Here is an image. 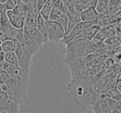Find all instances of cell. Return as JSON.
Segmentation results:
<instances>
[{
  "label": "cell",
  "instance_id": "cell-1",
  "mask_svg": "<svg viewBox=\"0 0 121 113\" xmlns=\"http://www.w3.org/2000/svg\"><path fill=\"white\" fill-rule=\"evenodd\" d=\"M95 83L94 78L87 76L84 73L78 78L71 79L68 85L67 88L74 102L83 111L91 110L96 103L98 97L92 88Z\"/></svg>",
  "mask_w": 121,
  "mask_h": 113
},
{
  "label": "cell",
  "instance_id": "cell-2",
  "mask_svg": "<svg viewBox=\"0 0 121 113\" xmlns=\"http://www.w3.org/2000/svg\"><path fill=\"white\" fill-rule=\"evenodd\" d=\"M1 90L8 95L10 101L19 106L27 99V89L16 78H10L5 84H1Z\"/></svg>",
  "mask_w": 121,
  "mask_h": 113
},
{
  "label": "cell",
  "instance_id": "cell-3",
  "mask_svg": "<svg viewBox=\"0 0 121 113\" xmlns=\"http://www.w3.org/2000/svg\"><path fill=\"white\" fill-rule=\"evenodd\" d=\"M89 40L84 38H76L71 41L67 44L64 53L65 54V58L63 60L65 65H68L69 63L78 57L86 55V48Z\"/></svg>",
  "mask_w": 121,
  "mask_h": 113
},
{
  "label": "cell",
  "instance_id": "cell-4",
  "mask_svg": "<svg viewBox=\"0 0 121 113\" xmlns=\"http://www.w3.org/2000/svg\"><path fill=\"white\" fill-rule=\"evenodd\" d=\"M46 32L49 41L59 43L61 39L65 35V29L57 22L46 20Z\"/></svg>",
  "mask_w": 121,
  "mask_h": 113
},
{
  "label": "cell",
  "instance_id": "cell-5",
  "mask_svg": "<svg viewBox=\"0 0 121 113\" xmlns=\"http://www.w3.org/2000/svg\"><path fill=\"white\" fill-rule=\"evenodd\" d=\"M14 52L16 53L17 58L18 65L30 73V65H31V59L33 55L30 54V53L26 49L21 42L18 41H17L16 49H15Z\"/></svg>",
  "mask_w": 121,
  "mask_h": 113
},
{
  "label": "cell",
  "instance_id": "cell-6",
  "mask_svg": "<svg viewBox=\"0 0 121 113\" xmlns=\"http://www.w3.org/2000/svg\"><path fill=\"white\" fill-rule=\"evenodd\" d=\"M95 24H96V19L92 20V21H86V22L81 21L79 23L77 24L69 33L65 34L59 42L64 44V45H67L71 41L76 39L86 28H87L88 27H91L92 25H95Z\"/></svg>",
  "mask_w": 121,
  "mask_h": 113
},
{
  "label": "cell",
  "instance_id": "cell-7",
  "mask_svg": "<svg viewBox=\"0 0 121 113\" xmlns=\"http://www.w3.org/2000/svg\"><path fill=\"white\" fill-rule=\"evenodd\" d=\"M7 71L8 72L11 78L19 80L26 89L28 88L29 83H30L29 72H27L23 68L20 67L19 65H16V64H10L7 68Z\"/></svg>",
  "mask_w": 121,
  "mask_h": 113
},
{
  "label": "cell",
  "instance_id": "cell-8",
  "mask_svg": "<svg viewBox=\"0 0 121 113\" xmlns=\"http://www.w3.org/2000/svg\"><path fill=\"white\" fill-rule=\"evenodd\" d=\"M67 66L70 70L71 79L80 77L82 74H83L85 73V71L86 69V65H85L84 56L78 57L76 59H74Z\"/></svg>",
  "mask_w": 121,
  "mask_h": 113
},
{
  "label": "cell",
  "instance_id": "cell-9",
  "mask_svg": "<svg viewBox=\"0 0 121 113\" xmlns=\"http://www.w3.org/2000/svg\"><path fill=\"white\" fill-rule=\"evenodd\" d=\"M49 20L60 23L66 31L68 23H69V18H68L67 13H66V12L64 10L52 8L50 11V13H49Z\"/></svg>",
  "mask_w": 121,
  "mask_h": 113
},
{
  "label": "cell",
  "instance_id": "cell-10",
  "mask_svg": "<svg viewBox=\"0 0 121 113\" xmlns=\"http://www.w3.org/2000/svg\"><path fill=\"white\" fill-rule=\"evenodd\" d=\"M21 43L22 44L23 46H24L32 55H34L35 54L38 53L39 50L41 49V48L40 47V45L36 43V41H35L34 39H32L31 37L26 35V34L23 35V38H22V40Z\"/></svg>",
  "mask_w": 121,
  "mask_h": 113
},
{
  "label": "cell",
  "instance_id": "cell-11",
  "mask_svg": "<svg viewBox=\"0 0 121 113\" xmlns=\"http://www.w3.org/2000/svg\"><path fill=\"white\" fill-rule=\"evenodd\" d=\"M23 32H24V34L30 36L32 39H34L36 41V43L40 45V48L42 47V45L44 44L43 36L40 33V31L37 29V27H27L26 25H24Z\"/></svg>",
  "mask_w": 121,
  "mask_h": 113
},
{
  "label": "cell",
  "instance_id": "cell-12",
  "mask_svg": "<svg viewBox=\"0 0 121 113\" xmlns=\"http://www.w3.org/2000/svg\"><path fill=\"white\" fill-rule=\"evenodd\" d=\"M66 13H67L68 18H69V23H68L67 28H66L65 31V34H67L72 30L77 24L79 23L82 20H81V17H80V13L75 9L72 10L70 12H68Z\"/></svg>",
  "mask_w": 121,
  "mask_h": 113
},
{
  "label": "cell",
  "instance_id": "cell-13",
  "mask_svg": "<svg viewBox=\"0 0 121 113\" xmlns=\"http://www.w3.org/2000/svg\"><path fill=\"white\" fill-rule=\"evenodd\" d=\"M6 13L8 21L13 27L17 29L23 28L25 25V21L22 17L18 16L17 14L13 13V11H6Z\"/></svg>",
  "mask_w": 121,
  "mask_h": 113
},
{
  "label": "cell",
  "instance_id": "cell-14",
  "mask_svg": "<svg viewBox=\"0 0 121 113\" xmlns=\"http://www.w3.org/2000/svg\"><path fill=\"white\" fill-rule=\"evenodd\" d=\"M99 13L95 8V7H91L87 9L82 11L80 13V17H81V20L82 22L86 21H92V20H96L99 16Z\"/></svg>",
  "mask_w": 121,
  "mask_h": 113
},
{
  "label": "cell",
  "instance_id": "cell-15",
  "mask_svg": "<svg viewBox=\"0 0 121 113\" xmlns=\"http://www.w3.org/2000/svg\"><path fill=\"white\" fill-rule=\"evenodd\" d=\"M99 28H100V26L97 25V24L92 25L91 27H88L77 38H84L86 39V40L91 41L93 39V37L95 36V35H96V32L98 31Z\"/></svg>",
  "mask_w": 121,
  "mask_h": 113
},
{
  "label": "cell",
  "instance_id": "cell-16",
  "mask_svg": "<svg viewBox=\"0 0 121 113\" xmlns=\"http://www.w3.org/2000/svg\"><path fill=\"white\" fill-rule=\"evenodd\" d=\"M36 27L39 31L40 32V33L43 36L44 39V44L48 43L49 40L47 37V32H46V20L39 13L38 17H37V25Z\"/></svg>",
  "mask_w": 121,
  "mask_h": 113
},
{
  "label": "cell",
  "instance_id": "cell-17",
  "mask_svg": "<svg viewBox=\"0 0 121 113\" xmlns=\"http://www.w3.org/2000/svg\"><path fill=\"white\" fill-rule=\"evenodd\" d=\"M102 54H104L102 51H96V52L91 53V54H86V56H84L86 68H89L92 67L95 61L96 60V59Z\"/></svg>",
  "mask_w": 121,
  "mask_h": 113
},
{
  "label": "cell",
  "instance_id": "cell-18",
  "mask_svg": "<svg viewBox=\"0 0 121 113\" xmlns=\"http://www.w3.org/2000/svg\"><path fill=\"white\" fill-rule=\"evenodd\" d=\"M39 13H34L31 12L26 11V14L25 17V25L30 27H36L37 25V17Z\"/></svg>",
  "mask_w": 121,
  "mask_h": 113
},
{
  "label": "cell",
  "instance_id": "cell-19",
  "mask_svg": "<svg viewBox=\"0 0 121 113\" xmlns=\"http://www.w3.org/2000/svg\"><path fill=\"white\" fill-rule=\"evenodd\" d=\"M96 0H82L77 7H75V10L81 13L82 11L87 9L91 7H96Z\"/></svg>",
  "mask_w": 121,
  "mask_h": 113
},
{
  "label": "cell",
  "instance_id": "cell-20",
  "mask_svg": "<svg viewBox=\"0 0 121 113\" xmlns=\"http://www.w3.org/2000/svg\"><path fill=\"white\" fill-rule=\"evenodd\" d=\"M17 41L10 39H7V40L2 41L1 46H2V50L6 52H10V51H14L16 49Z\"/></svg>",
  "mask_w": 121,
  "mask_h": 113
},
{
  "label": "cell",
  "instance_id": "cell-21",
  "mask_svg": "<svg viewBox=\"0 0 121 113\" xmlns=\"http://www.w3.org/2000/svg\"><path fill=\"white\" fill-rule=\"evenodd\" d=\"M107 37H108V36H107V32H106V30H105V27H100V28H99L98 31L96 32L95 36L93 37L92 41H98V42H103Z\"/></svg>",
  "mask_w": 121,
  "mask_h": 113
},
{
  "label": "cell",
  "instance_id": "cell-22",
  "mask_svg": "<svg viewBox=\"0 0 121 113\" xmlns=\"http://www.w3.org/2000/svg\"><path fill=\"white\" fill-rule=\"evenodd\" d=\"M51 9H52V4H51L50 0H47L45 4L43 5V7L41 8V9L40 10L39 13H40L45 20H48Z\"/></svg>",
  "mask_w": 121,
  "mask_h": 113
},
{
  "label": "cell",
  "instance_id": "cell-23",
  "mask_svg": "<svg viewBox=\"0 0 121 113\" xmlns=\"http://www.w3.org/2000/svg\"><path fill=\"white\" fill-rule=\"evenodd\" d=\"M109 1L110 0H96V4L95 8L99 14H102L106 11L109 5Z\"/></svg>",
  "mask_w": 121,
  "mask_h": 113
},
{
  "label": "cell",
  "instance_id": "cell-24",
  "mask_svg": "<svg viewBox=\"0 0 121 113\" xmlns=\"http://www.w3.org/2000/svg\"><path fill=\"white\" fill-rule=\"evenodd\" d=\"M12 11L17 14L18 16L22 17L23 19H25L26 14V8L25 3H17Z\"/></svg>",
  "mask_w": 121,
  "mask_h": 113
},
{
  "label": "cell",
  "instance_id": "cell-25",
  "mask_svg": "<svg viewBox=\"0 0 121 113\" xmlns=\"http://www.w3.org/2000/svg\"><path fill=\"white\" fill-rule=\"evenodd\" d=\"M4 60L6 62H8L9 64H16V65H18L17 58L16 53L14 51H10V52L5 53Z\"/></svg>",
  "mask_w": 121,
  "mask_h": 113
},
{
  "label": "cell",
  "instance_id": "cell-26",
  "mask_svg": "<svg viewBox=\"0 0 121 113\" xmlns=\"http://www.w3.org/2000/svg\"><path fill=\"white\" fill-rule=\"evenodd\" d=\"M121 41V36H115L108 37L103 41L104 44L108 45H120Z\"/></svg>",
  "mask_w": 121,
  "mask_h": 113
},
{
  "label": "cell",
  "instance_id": "cell-27",
  "mask_svg": "<svg viewBox=\"0 0 121 113\" xmlns=\"http://www.w3.org/2000/svg\"><path fill=\"white\" fill-rule=\"evenodd\" d=\"M10 78L11 77H10L8 72L7 71V69L0 68V83L1 84H5Z\"/></svg>",
  "mask_w": 121,
  "mask_h": 113
},
{
  "label": "cell",
  "instance_id": "cell-28",
  "mask_svg": "<svg viewBox=\"0 0 121 113\" xmlns=\"http://www.w3.org/2000/svg\"><path fill=\"white\" fill-rule=\"evenodd\" d=\"M63 3L66 13L75 9V0H63Z\"/></svg>",
  "mask_w": 121,
  "mask_h": 113
},
{
  "label": "cell",
  "instance_id": "cell-29",
  "mask_svg": "<svg viewBox=\"0 0 121 113\" xmlns=\"http://www.w3.org/2000/svg\"><path fill=\"white\" fill-rule=\"evenodd\" d=\"M108 56L109 55H107V54H100V55L96 59V60L95 61L93 66H95V67H98V68H101L102 66H103L104 63H105V60H106V59H107Z\"/></svg>",
  "mask_w": 121,
  "mask_h": 113
},
{
  "label": "cell",
  "instance_id": "cell-30",
  "mask_svg": "<svg viewBox=\"0 0 121 113\" xmlns=\"http://www.w3.org/2000/svg\"><path fill=\"white\" fill-rule=\"evenodd\" d=\"M50 2H51V4H52V8L64 10L63 0H50ZM64 11H65V10H64Z\"/></svg>",
  "mask_w": 121,
  "mask_h": 113
},
{
  "label": "cell",
  "instance_id": "cell-31",
  "mask_svg": "<svg viewBox=\"0 0 121 113\" xmlns=\"http://www.w3.org/2000/svg\"><path fill=\"white\" fill-rule=\"evenodd\" d=\"M17 3L15 0H8L6 3L3 4V8L6 11H12L14 8V7L16 6Z\"/></svg>",
  "mask_w": 121,
  "mask_h": 113
},
{
  "label": "cell",
  "instance_id": "cell-32",
  "mask_svg": "<svg viewBox=\"0 0 121 113\" xmlns=\"http://www.w3.org/2000/svg\"><path fill=\"white\" fill-rule=\"evenodd\" d=\"M115 23L116 24L117 30H118V36H121V18H119Z\"/></svg>",
  "mask_w": 121,
  "mask_h": 113
},
{
  "label": "cell",
  "instance_id": "cell-33",
  "mask_svg": "<svg viewBox=\"0 0 121 113\" xmlns=\"http://www.w3.org/2000/svg\"><path fill=\"white\" fill-rule=\"evenodd\" d=\"M47 0H36L37 2V8H38V10L40 12V10L41 9V8L43 7V5L45 3Z\"/></svg>",
  "mask_w": 121,
  "mask_h": 113
},
{
  "label": "cell",
  "instance_id": "cell-34",
  "mask_svg": "<svg viewBox=\"0 0 121 113\" xmlns=\"http://www.w3.org/2000/svg\"><path fill=\"white\" fill-rule=\"evenodd\" d=\"M4 56H5V52L3 50L0 51V63L3 62L4 60Z\"/></svg>",
  "mask_w": 121,
  "mask_h": 113
},
{
  "label": "cell",
  "instance_id": "cell-35",
  "mask_svg": "<svg viewBox=\"0 0 121 113\" xmlns=\"http://www.w3.org/2000/svg\"><path fill=\"white\" fill-rule=\"evenodd\" d=\"M115 18H117V20H118L119 18H121V9H120V10H119V11L117 12L116 13H115Z\"/></svg>",
  "mask_w": 121,
  "mask_h": 113
},
{
  "label": "cell",
  "instance_id": "cell-36",
  "mask_svg": "<svg viewBox=\"0 0 121 113\" xmlns=\"http://www.w3.org/2000/svg\"><path fill=\"white\" fill-rule=\"evenodd\" d=\"M7 1H8V0H0V3H1V4H4Z\"/></svg>",
  "mask_w": 121,
  "mask_h": 113
},
{
  "label": "cell",
  "instance_id": "cell-37",
  "mask_svg": "<svg viewBox=\"0 0 121 113\" xmlns=\"http://www.w3.org/2000/svg\"><path fill=\"white\" fill-rule=\"evenodd\" d=\"M2 50V46H1V45H0V51Z\"/></svg>",
  "mask_w": 121,
  "mask_h": 113
},
{
  "label": "cell",
  "instance_id": "cell-38",
  "mask_svg": "<svg viewBox=\"0 0 121 113\" xmlns=\"http://www.w3.org/2000/svg\"><path fill=\"white\" fill-rule=\"evenodd\" d=\"M1 44H2V41L0 40V45H1Z\"/></svg>",
  "mask_w": 121,
  "mask_h": 113
},
{
  "label": "cell",
  "instance_id": "cell-39",
  "mask_svg": "<svg viewBox=\"0 0 121 113\" xmlns=\"http://www.w3.org/2000/svg\"><path fill=\"white\" fill-rule=\"evenodd\" d=\"M0 90H1V83H0Z\"/></svg>",
  "mask_w": 121,
  "mask_h": 113
}]
</instances>
